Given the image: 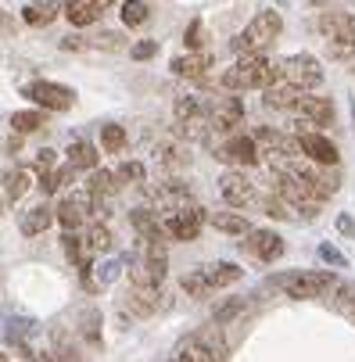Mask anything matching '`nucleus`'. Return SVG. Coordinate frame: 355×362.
Returning a JSON list of instances; mask_svg holds the SVG:
<instances>
[{"instance_id": "1", "label": "nucleus", "mask_w": 355, "mask_h": 362, "mask_svg": "<svg viewBox=\"0 0 355 362\" xmlns=\"http://www.w3.org/2000/svg\"><path fill=\"white\" fill-rule=\"evenodd\" d=\"M280 79V65H273L262 54H240L226 72H223V86L226 90H266Z\"/></svg>"}, {"instance_id": "2", "label": "nucleus", "mask_w": 355, "mask_h": 362, "mask_svg": "<svg viewBox=\"0 0 355 362\" xmlns=\"http://www.w3.org/2000/svg\"><path fill=\"white\" fill-rule=\"evenodd\" d=\"M280 29H284L280 11H259L240 36H233V50L237 54H262V50L280 36Z\"/></svg>"}, {"instance_id": "3", "label": "nucleus", "mask_w": 355, "mask_h": 362, "mask_svg": "<svg viewBox=\"0 0 355 362\" xmlns=\"http://www.w3.org/2000/svg\"><path fill=\"white\" fill-rule=\"evenodd\" d=\"M287 298H298V301H309V298H323L337 287V276L327 273V269H298V273H287L277 280Z\"/></svg>"}, {"instance_id": "4", "label": "nucleus", "mask_w": 355, "mask_h": 362, "mask_svg": "<svg viewBox=\"0 0 355 362\" xmlns=\"http://www.w3.org/2000/svg\"><path fill=\"white\" fill-rule=\"evenodd\" d=\"M280 79L298 90H316L323 83V65L313 54H291L280 62Z\"/></svg>"}, {"instance_id": "5", "label": "nucleus", "mask_w": 355, "mask_h": 362, "mask_svg": "<svg viewBox=\"0 0 355 362\" xmlns=\"http://www.w3.org/2000/svg\"><path fill=\"white\" fill-rule=\"evenodd\" d=\"M216 158L226 162V165H237V169H251L262 162V151L255 144V136H244V133H233L230 140H223L216 147Z\"/></svg>"}, {"instance_id": "6", "label": "nucleus", "mask_w": 355, "mask_h": 362, "mask_svg": "<svg viewBox=\"0 0 355 362\" xmlns=\"http://www.w3.org/2000/svg\"><path fill=\"white\" fill-rule=\"evenodd\" d=\"M201 226H205V209H201V204H187V209H180V212H173V216L162 219L165 237L169 240H183V244L187 240H197Z\"/></svg>"}, {"instance_id": "7", "label": "nucleus", "mask_w": 355, "mask_h": 362, "mask_svg": "<svg viewBox=\"0 0 355 362\" xmlns=\"http://www.w3.org/2000/svg\"><path fill=\"white\" fill-rule=\"evenodd\" d=\"M25 97L33 100V105L47 108V112H69L76 105V93L62 83H47V79H36L25 86Z\"/></svg>"}, {"instance_id": "8", "label": "nucleus", "mask_w": 355, "mask_h": 362, "mask_svg": "<svg viewBox=\"0 0 355 362\" xmlns=\"http://www.w3.org/2000/svg\"><path fill=\"white\" fill-rule=\"evenodd\" d=\"M93 216V201L86 190H76V194H65L54 209V219L65 226V230H83L86 219Z\"/></svg>"}, {"instance_id": "9", "label": "nucleus", "mask_w": 355, "mask_h": 362, "mask_svg": "<svg viewBox=\"0 0 355 362\" xmlns=\"http://www.w3.org/2000/svg\"><path fill=\"white\" fill-rule=\"evenodd\" d=\"M244 122V105H240V97H216L212 100V108H209V126L216 133H233L237 126Z\"/></svg>"}, {"instance_id": "10", "label": "nucleus", "mask_w": 355, "mask_h": 362, "mask_svg": "<svg viewBox=\"0 0 355 362\" xmlns=\"http://www.w3.org/2000/svg\"><path fill=\"white\" fill-rule=\"evenodd\" d=\"M316 29L330 40V43H344V47H355V15L348 11H327L316 18Z\"/></svg>"}, {"instance_id": "11", "label": "nucleus", "mask_w": 355, "mask_h": 362, "mask_svg": "<svg viewBox=\"0 0 355 362\" xmlns=\"http://www.w3.org/2000/svg\"><path fill=\"white\" fill-rule=\"evenodd\" d=\"M244 237H248L244 240V251L251 258H259V262H277V258L284 255V237L273 233V230H251Z\"/></svg>"}, {"instance_id": "12", "label": "nucleus", "mask_w": 355, "mask_h": 362, "mask_svg": "<svg viewBox=\"0 0 355 362\" xmlns=\"http://www.w3.org/2000/svg\"><path fill=\"white\" fill-rule=\"evenodd\" d=\"M219 194H223L226 204H233V209H244V204L255 201V187H251V180L244 173H237V169L219 176Z\"/></svg>"}, {"instance_id": "13", "label": "nucleus", "mask_w": 355, "mask_h": 362, "mask_svg": "<svg viewBox=\"0 0 355 362\" xmlns=\"http://www.w3.org/2000/svg\"><path fill=\"white\" fill-rule=\"evenodd\" d=\"M298 147H301V154H305L309 162H316V165H337V147H334L323 133H313V129L298 133Z\"/></svg>"}, {"instance_id": "14", "label": "nucleus", "mask_w": 355, "mask_h": 362, "mask_svg": "<svg viewBox=\"0 0 355 362\" xmlns=\"http://www.w3.org/2000/svg\"><path fill=\"white\" fill-rule=\"evenodd\" d=\"M112 4L115 0H65V18L83 29V25H93Z\"/></svg>"}, {"instance_id": "15", "label": "nucleus", "mask_w": 355, "mask_h": 362, "mask_svg": "<svg viewBox=\"0 0 355 362\" xmlns=\"http://www.w3.org/2000/svg\"><path fill=\"white\" fill-rule=\"evenodd\" d=\"M294 112L305 119V126H330V122H334L330 97H305V93H301V100H298Z\"/></svg>"}, {"instance_id": "16", "label": "nucleus", "mask_w": 355, "mask_h": 362, "mask_svg": "<svg viewBox=\"0 0 355 362\" xmlns=\"http://www.w3.org/2000/svg\"><path fill=\"white\" fill-rule=\"evenodd\" d=\"M301 93H305V90H298V86L277 79L273 86H266V97H262V100H266V108H273V112H294L298 100H301Z\"/></svg>"}, {"instance_id": "17", "label": "nucleus", "mask_w": 355, "mask_h": 362, "mask_svg": "<svg viewBox=\"0 0 355 362\" xmlns=\"http://www.w3.org/2000/svg\"><path fill=\"white\" fill-rule=\"evenodd\" d=\"M162 298H165V294H162L158 287H133L129 298H126V305L133 308V316H155L158 308H165Z\"/></svg>"}, {"instance_id": "18", "label": "nucleus", "mask_w": 355, "mask_h": 362, "mask_svg": "<svg viewBox=\"0 0 355 362\" xmlns=\"http://www.w3.org/2000/svg\"><path fill=\"white\" fill-rule=\"evenodd\" d=\"M62 4L58 0H25V8H22V22L25 25H50L58 18Z\"/></svg>"}, {"instance_id": "19", "label": "nucleus", "mask_w": 355, "mask_h": 362, "mask_svg": "<svg viewBox=\"0 0 355 362\" xmlns=\"http://www.w3.org/2000/svg\"><path fill=\"white\" fill-rule=\"evenodd\" d=\"M209 65H212L209 54H201V50H190V54H183V58L173 62V76H180V79H205Z\"/></svg>"}, {"instance_id": "20", "label": "nucleus", "mask_w": 355, "mask_h": 362, "mask_svg": "<svg viewBox=\"0 0 355 362\" xmlns=\"http://www.w3.org/2000/svg\"><path fill=\"white\" fill-rule=\"evenodd\" d=\"M50 226H54V209H50V204H36V209L22 212V219H18V230L25 237H36V233L50 230Z\"/></svg>"}, {"instance_id": "21", "label": "nucleus", "mask_w": 355, "mask_h": 362, "mask_svg": "<svg viewBox=\"0 0 355 362\" xmlns=\"http://www.w3.org/2000/svg\"><path fill=\"white\" fill-rule=\"evenodd\" d=\"M205 276H209V287L219 291V287L237 284V280L244 276V269H240L237 262H212V266H205Z\"/></svg>"}, {"instance_id": "22", "label": "nucleus", "mask_w": 355, "mask_h": 362, "mask_svg": "<svg viewBox=\"0 0 355 362\" xmlns=\"http://www.w3.org/2000/svg\"><path fill=\"white\" fill-rule=\"evenodd\" d=\"M119 187L122 183H119V176L112 169H93V176L86 180V194L90 197H115Z\"/></svg>"}, {"instance_id": "23", "label": "nucleus", "mask_w": 355, "mask_h": 362, "mask_svg": "<svg viewBox=\"0 0 355 362\" xmlns=\"http://www.w3.org/2000/svg\"><path fill=\"white\" fill-rule=\"evenodd\" d=\"M97 162H100V154H97V147L93 144H86V140H76L72 147H69V165L76 169V173H83V169H97Z\"/></svg>"}, {"instance_id": "24", "label": "nucleus", "mask_w": 355, "mask_h": 362, "mask_svg": "<svg viewBox=\"0 0 355 362\" xmlns=\"http://www.w3.org/2000/svg\"><path fill=\"white\" fill-rule=\"evenodd\" d=\"M29 187H33V169L18 165V169H8L4 173V194H8V201H18Z\"/></svg>"}, {"instance_id": "25", "label": "nucleus", "mask_w": 355, "mask_h": 362, "mask_svg": "<svg viewBox=\"0 0 355 362\" xmlns=\"http://www.w3.org/2000/svg\"><path fill=\"white\" fill-rule=\"evenodd\" d=\"M197 337L205 344V362H226V341H223V330L216 323L209 330H201Z\"/></svg>"}, {"instance_id": "26", "label": "nucleus", "mask_w": 355, "mask_h": 362, "mask_svg": "<svg viewBox=\"0 0 355 362\" xmlns=\"http://www.w3.org/2000/svg\"><path fill=\"white\" fill-rule=\"evenodd\" d=\"M219 233H233V237H244V233H251V226H248V219L240 216V212H212V219H209Z\"/></svg>"}, {"instance_id": "27", "label": "nucleus", "mask_w": 355, "mask_h": 362, "mask_svg": "<svg viewBox=\"0 0 355 362\" xmlns=\"http://www.w3.org/2000/svg\"><path fill=\"white\" fill-rule=\"evenodd\" d=\"M83 244H86V255H90V258H93V255H105V251L112 247L108 226H105V223H93V226L83 233Z\"/></svg>"}, {"instance_id": "28", "label": "nucleus", "mask_w": 355, "mask_h": 362, "mask_svg": "<svg viewBox=\"0 0 355 362\" xmlns=\"http://www.w3.org/2000/svg\"><path fill=\"white\" fill-rule=\"evenodd\" d=\"M169 362H205V344H201V337H183L176 344V351L169 355Z\"/></svg>"}, {"instance_id": "29", "label": "nucleus", "mask_w": 355, "mask_h": 362, "mask_svg": "<svg viewBox=\"0 0 355 362\" xmlns=\"http://www.w3.org/2000/svg\"><path fill=\"white\" fill-rule=\"evenodd\" d=\"M158 165H165V169H183L187 162H190V154L183 151V144H173V140H165V144H158Z\"/></svg>"}, {"instance_id": "30", "label": "nucleus", "mask_w": 355, "mask_h": 362, "mask_svg": "<svg viewBox=\"0 0 355 362\" xmlns=\"http://www.w3.org/2000/svg\"><path fill=\"white\" fill-rule=\"evenodd\" d=\"M122 25H129V29H140L147 18H151V11H147V4L144 0H122Z\"/></svg>"}, {"instance_id": "31", "label": "nucleus", "mask_w": 355, "mask_h": 362, "mask_svg": "<svg viewBox=\"0 0 355 362\" xmlns=\"http://www.w3.org/2000/svg\"><path fill=\"white\" fill-rule=\"evenodd\" d=\"M79 334H83L90 344H97V341H100V313H97L93 305L79 313Z\"/></svg>"}, {"instance_id": "32", "label": "nucleus", "mask_w": 355, "mask_h": 362, "mask_svg": "<svg viewBox=\"0 0 355 362\" xmlns=\"http://www.w3.org/2000/svg\"><path fill=\"white\" fill-rule=\"evenodd\" d=\"M183 291L190 294V298H205V294H212V287H209V276H205V269H190V273H183Z\"/></svg>"}, {"instance_id": "33", "label": "nucleus", "mask_w": 355, "mask_h": 362, "mask_svg": "<svg viewBox=\"0 0 355 362\" xmlns=\"http://www.w3.org/2000/svg\"><path fill=\"white\" fill-rule=\"evenodd\" d=\"M100 147H105V154H122L126 129L122 126H100Z\"/></svg>"}, {"instance_id": "34", "label": "nucleus", "mask_w": 355, "mask_h": 362, "mask_svg": "<svg viewBox=\"0 0 355 362\" xmlns=\"http://www.w3.org/2000/svg\"><path fill=\"white\" fill-rule=\"evenodd\" d=\"M11 126H15V133L29 136V133H40L43 129V115L40 112H15L11 115Z\"/></svg>"}, {"instance_id": "35", "label": "nucleus", "mask_w": 355, "mask_h": 362, "mask_svg": "<svg viewBox=\"0 0 355 362\" xmlns=\"http://www.w3.org/2000/svg\"><path fill=\"white\" fill-rule=\"evenodd\" d=\"M197 115H205V105H201L197 97H180V100H176V122L197 119Z\"/></svg>"}, {"instance_id": "36", "label": "nucleus", "mask_w": 355, "mask_h": 362, "mask_svg": "<svg viewBox=\"0 0 355 362\" xmlns=\"http://www.w3.org/2000/svg\"><path fill=\"white\" fill-rule=\"evenodd\" d=\"M240 313H244V298H233V301L219 305V308H216V327H226V323H233Z\"/></svg>"}, {"instance_id": "37", "label": "nucleus", "mask_w": 355, "mask_h": 362, "mask_svg": "<svg viewBox=\"0 0 355 362\" xmlns=\"http://www.w3.org/2000/svg\"><path fill=\"white\" fill-rule=\"evenodd\" d=\"M50 362H83V358H79V351L62 334H54V351H50Z\"/></svg>"}, {"instance_id": "38", "label": "nucleus", "mask_w": 355, "mask_h": 362, "mask_svg": "<svg viewBox=\"0 0 355 362\" xmlns=\"http://www.w3.org/2000/svg\"><path fill=\"white\" fill-rule=\"evenodd\" d=\"M262 209H266V216H273V219H291V216H294V209H291V204H287L280 194L266 197V201H262Z\"/></svg>"}, {"instance_id": "39", "label": "nucleus", "mask_w": 355, "mask_h": 362, "mask_svg": "<svg viewBox=\"0 0 355 362\" xmlns=\"http://www.w3.org/2000/svg\"><path fill=\"white\" fill-rule=\"evenodd\" d=\"M119 183H144V162H122L115 169Z\"/></svg>"}, {"instance_id": "40", "label": "nucleus", "mask_w": 355, "mask_h": 362, "mask_svg": "<svg viewBox=\"0 0 355 362\" xmlns=\"http://www.w3.org/2000/svg\"><path fill=\"white\" fill-rule=\"evenodd\" d=\"M129 54H133L136 62H147V58L158 54V43H155V40H144V43H136V47L129 50Z\"/></svg>"}, {"instance_id": "41", "label": "nucleus", "mask_w": 355, "mask_h": 362, "mask_svg": "<svg viewBox=\"0 0 355 362\" xmlns=\"http://www.w3.org/2000/svg\"><path fill=\"white\" fill-rule=\"evenodd\" d=\"M36 173H54V151H40L36 154Z\"/></svg>"}, {"instance_id": "42", "label": "nucleus", "mask_w": 355, "mask_h": 362, "mask_svg": "<svg viewBox=\"0 0 355 362\" xmlns=\"http://www.w3.org/2000/svg\"><path fill=\"white\" fill-rule=\"evenodd\" d=\"M320 258H323V262H330V266H344V255L337 247H330V244L320 247Z\"/></svg>"}, {"instance_id": "43", "label": "nucleus", "mask_w": 355, "mask_h": 362, "mask_svg": "<svg viewBox=\"0 0 355 362\" xmlns=\"http://www.w3.org/2000/svg\"><path fill=\"white\" fill-rule=\"evenodd\" d=\"M187 47H190V50L201 47V22H190V25H187Z\"/></svg>"}, {"instance_id": "44", "label": "nucleus", "mask_w": 355, "mask_h": 362, "mask_svg": "<svg viewBox=\"0 0 355 362\" xmlns=\"http://www.w3.org/2000/svg\"><path fill=\"white\" fill-rule=\"evenodd\" d=\"M337 230H341V233H348V237H351V233H355V223H351V219H348V216H341V219H337Z\"/></svg>"}, {"instance_id": "45", "label": "nucleus", "mask_w": 355, "mask_h": 362, "mask_svg": "<svg viewBox=\"0 0 355 362\" xmlns=\"http://www.w3.org/2000/svg\"><path fill=\"white\" fill-rule=\"evenodd\" d=\"M0 33H15V22L8 18V11H0Z\"/></svg>"}, {"instance_id": "46", "label": "nucleus", "mask_w": 355, "mask_h": 362, "mask_svg": "<svg viewBox=\"0 0 355 362\" xmlns=\"http://www.w3.org/2000/svg\"><path fill=\"white\" fill-rule=\"evenodd\" d=\"M0 362H8V355H4V351H0Z\"/></svg>"}]
</instances>
